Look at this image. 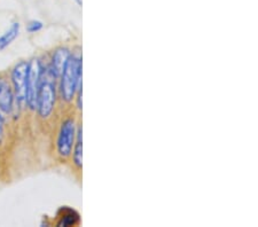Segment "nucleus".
Segmentation results:
<instances>
[{
    "label": "nucleus",
    "instance_id": "obj_1",
    "mask_svg": "<svg viewBox=\"0 0 258 227\" xmlns=\"http://www.w3.org/2000/svg\"><path fill=\"white\" fill-rule=\"evenodd\" d=\"M82 56L72 53L60 76V98L66 105H72L82 90Z\"/></svg>",
    "mask_w": 258,
    "mask_h": 227
},
{
    "label": "nucleus",
    "instance_id": "obj_2",
    "mask_svg": "<svg viewBox=\"0 0 258 227\" xmlns=\"http://www.w3.org/2000/svg\"><path fill=\"white\" fill-rule=\"evenodd\" d=\"M56 78L54 77L48 68L41 70V81L39 85L38 97H37V113L41 119H48L52 116L56 105Z\"/></svg>",
    "mask_w": 258,
    "mask_h": 227
},
{
    "label": "nucleus",
    "instance_id": "obj_3",
    "mask_svg": "<svg viewBox=\"0 0 258 227\" xmlns=\"http://www.w3.org/2000/svg\"><path fill=\"white\" fill-rule=\"evenodd\" d=\"M78 121L76 116H73V110L62 118L56 137V153L62 160L72 158L73 148L76 140Z\"/></svg>",
    "mask_w": 258,
    "mask_h": 227
},
{
    "label": "nucleus",
    "instance_id": "obj_4",
    "mask_svg": "<svg viewBox=\"0 0 258 227\" xmlns=\"http://www.w3.org/2000/svg\"><path fill=\"white\" fill-rule=\"evenodd\" d=\"M28 69L29 62L22 60L18 62L11 71V84L14 91L15 103L19 107L26 106Z\"/></svg>",
    "mask_w": 258,
    "mask_h": 227
},
{
    "label": "nucleus",
    "instance_id": "obj_5",
    "mask_svg": "<svg viewBox=\"0 0 258 227\" xmlns=\"http://www.w3.org/2000/svg\"><path fill=\"white\" fill-rule=\"evenodd\" d=\"M41 62L39 59H32L29 61L28 77H27V98L26 106L30 110L37 108V97H38L39 85L41 81Z\"/></svg>",
    "mask_w": 258,
    "mask_h": 227
},
{
    "label": "nucleus",
    "instance_id": "obj_6",
    "mask_svg": "<svg viewBox=\"0 0 258 227\" xmlns=\"http://www.w3.org/2000/svg\"><path fill=\"white\" fill-rule=\"evenodd\" d=\"M15 106L14 91L11 81L7 77L0 76V111L6 115L12 114Z\"/></svg>",
    "mask_w": 258,
    "mask_h": 227
},
{
    "label": "nucleus",
    "instance_id": "obj_7",
    "mask_svg": "<svg viewBox=\"0 0 258 227\" xmlns=\"http://www.w3.org/2000/svg\"><path fill=\"white\" fill-rule=\"evenodd\" d=\"M70 54H72V52H70L68 47H59L54 51L51 57V62H49L48 70L56 80L60 78Z\"/></svg>",
    "mask_w": 258,
    "mask_h": 227
},
{
    "label": "nucleus",
    "instance_id": "obj_8",
    "mask_svg": "<svg viewBox=\"0 0 258 227\" xmlns=\"http://www.w3.org/2000/svg\"><path fill=\"white\" fill-rule=\"evenodd\" d=\"M82 134H83V127H82V122L80 119L77 125L76 140H75V144L72 153L73 165L78 172H81L82 165H83V135Z\"/></svg>",
    "mask_w": 258,
    "mask_h": 227
},
{
    "label": "nucleus",
    "instance_id": "obj_9",
    "mask_svg": "<svg viewBox=\"0 0 258 227\" xmlns=\"http://www.w3.org/2000/svg\"><path fill=\"white\" fill-rule=\"evenodd\" d=\"M21 31V24L19 22L12 23V26L6 32H4V35L0 36V51L5 49L6 47L13 43V41L18 38Z\"/></svg>",
    "mask_w": 258,
    "mask_h": 227
},
{
    "label": "nucleus",
    "instance_id": "obj_10",
    "mask_svg": "<svg viewBox=\"0 0 258 227\" xmlns=\"http://www.w3.org/2000/svg\"><path fill=\"white\" fill-rule=\"evenodd\" d=\"M61 210L63 211V214L60 217V220L57 222V225L69 227V226H78L81 224V216L77 211H75L74 209H70V208L67 209V206L62 208Z\"/></svg>",
    "mask_w": 258,
    "mask_h": 227
},
{
    "label": "nucleus",
    "instance_id": "obj_11",
    "mask_svg": "<svg viewBox=\"0 0 258 227\" xmlns=\"http://www.w3.org/2000/svg\"><path fill=\"white\" fill-rule=\"evenodd\" d=\"M44 28V23L38 20H31L27 24V31L29 34H36Z\"/></svg>",
    "mask_w": 258,
    "mask_h": 227
},
{
    "label": "nucleus",
    "instance_id": "obj_12",
    "mask_svg": "<svg viewBox=\"0 0 258 227\" xmlns=\"http://www.w3.org/2000/svg\"><path fill=\"white\" fill-rule=\"evenodd\" d=\"M4 134V117L2 116V111H0V138Z\"/></svg>",
    "mask_w": 258,
    "mask_h": 227
},
{
    "label": "nucleus",
    "instance_id": "obj_13",
    "mask_svg": "<svg viewBox=\"0 0 258 227\" xmlns=\"http://www.w3.org/2000/svg\"><path fill=\"white\" fill-rule=\"evenodd\" d=\"M74 3L76 4L78 7H82L83 6V0H74Z\"/></svg>",
    "mask_w": 258,
    "mask_h": 227
}]
</instances>
